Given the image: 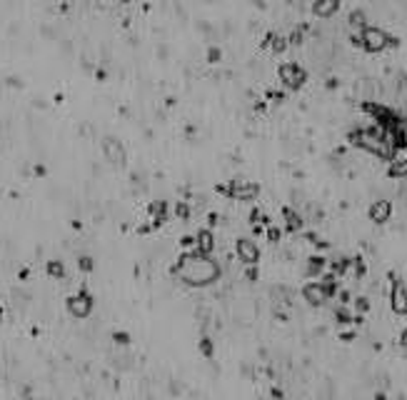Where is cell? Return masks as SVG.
<instances>
[{
    "label": "cell",
    "instance_id": "obj_1",
    "mask_svg": "<svg viewBox=\"0 0 407 400\" xmlns=\"http://www.w3.org/2000/svg\"><path fill=\"white\" fill-rule=\"evenodd\" d=\"M173 275L180 278L185 285L205 288L220 278V265L210 260V255H200L198 250H190L178 258V263L173 265Z\"/></svg>",
    "mask_w": 407,
    "mask_h": 400
},
{
    "label": "cell",
    "instance_id": "obj_2",
    "mask_svg": "<svg viewBox=\"0 0 407 400\" xmlns=\"http://www.w3.org/2000/svg\"><path fill=\"white\" fill-rule=\"evenodd\" d=\"M360 35H362V48H365L367 53H380L387 45H397V40L392 35H387L385 30H380L375 25H365Z\"/></svg>",
    "mask_w": 407,
    "mask_h": 400
},
{
    "label": "cell",
    "instance_id": "obj_3",
    "mask_svg": "<svg viewBox=\"0 0 407 400\" xmlns=\"http://www.w3.org/2000/svg\"><path fill=\"white\" fill-rule=\"evenodd\" d=\"M223 193H227L232 200H255L260 193L258 183H247V180H230L227 188H220Z\"/></svg>",
    "mask_w": 407,
    "mask_h": 400
},
{
    "label": "cell",
    "instance_id": "obj_4",
    "mask_svg": "<svg viewBox=\"0 0 407 400\" xmlns=\"http://www.w3.org/2000/svg\"><path fill=\"white\" fill-rule=\"evenodd\" d=\"M68 313L73 315V318H88V315L93 313V295L88 290H80L78 295H70L68 298Z\"/></svg>",
    "mask_w": 407,
    "mask_h": 400
},
{
    "label": "cell",
    "instance_id": "obj_5",
    "mask_svg": "<svg viewBox=\"0 0 407 400\" xmlns=\"http://www.w3.org/2000/svg\"><path fill=\"white\" fill-rule=\"evenodd\" d=\"M280 80H283V85L285 88H300L303 83L307 80V73L297 65V63H285V65H280Z\"/></svg>",
    "mask_w": 407,
    "mask_h": 400
},
{
    "label": "cell",
    "instance_id": "obj_6",
    "mask_svg": "<svg viewBox=\"0 0 407 400\" xmlns=\"http://www.w3.org/2000/svg\"><path fill=\"white\" fill-rule=\"evenodd\" d=\"M390 278H392V290H390V305H392V313L397 315H407V288L402 280H397L392 273H390Z\"/></svg>",
    "mask_w": 407,
    "mask_h": 400
},
{
    "label": "cell",
    "instance_id": "obj_7",
    "mask_svg": "<svg viewBox=\"0 0 407 400\" xmlns=\"http://www.w3.org/2000/svg\"><path fill=\"white\" fill-rule=\"evenodd\" d=\"M235 253H238V258L245 265H258L260 263V248L255 245L250 238H238V243H235Z\"/></svg>",
    "mask_w": 407,
    "mask_h": 400
},
{
    "label": "cell",
    "instance_id": "obj_8",
    "mask_svg": "<svg viewBox=\"0 0 407 400\" xmlns=\"http://www.w3.org/2000/svg\"><path fill=\"white\" fill-rule=\"evenodd\" d=\"M370 220L372 223H377V225H382V223H387L390 218H392V203L390 200H375L372 205H370Z\"/></svg>",
    "mask_w": 407,
    "mask_h": 400
},
{
    "label": "cell",
    "instance_id": "obj_9",
    "mask_svg": "<svg viewBox=\"0 0 407 400\" xmlns=\"http://www.w3.org/2000/svg\"><path fill=\"white\" fill-rule=\"evenodd\" d=\"M303 298H305L312 308H320V305L327 300V293H325V288L320 285V280H317V283H307V285L303 288Z\"/></svg>",
    "mask_w": 407,
    "mask_h": 400
},
{
    "label": "cell",
    "instance_id": "obj_10",
    "mask_svg": "<svg viewBox=\"0 0 407 400\" xmlns=\"http://www.w3.org/2000/svg\"><path fill=\"white\" fill-rule=\"evenodd\" d=\"M102 148H105V155H108V160H113V163H118V165L125 160V148H122V143H120V140L108 138Z\"/></svg>",
    "mask_w": 407,
    "mask_h": 400
},
{
    "label": "cell",
    "instance_id": "obj_11",
    "mask_svg": "<svg viewBox=\"0 0 407 400\" xmlns=\"http://www.w3.org/2000/svg\"><path fill=\"white\" fill-rule=\"evenodd\" d=\"M195 238H198V253H200V255H210L212 248H215V235H212V230L203 228Z\"/></svg>",
    "mask_w": 407,
    "mask_h": 400
},
{
    "label": "cell",
    "instance_id": "obj_12",
    "mask_svg": "<svg viewBox=\"0 0 407 400\" xmlns=\"http://www.w3.org/2000/svg\"><path fill=\"white\" fill-rule=\"evenodd\" d=\"M337 8H340V0H315L312 3V13L317 18H330L337 13Z\"/></svg>",
    "mask_w": 407,
    "mask_h": 400
},
{
    "label": "cell",
    "instance_id": "obj_13",
    "mask_svg": "<svg viewBox=\"0 0 407 400\" xmlns=\"http://www.w3.org/2000/svg\"><path fill=\"white\" fill-rule=\"evenodd\" d=\"M283 215H285V230L287 233H300V230H303V218H300V213H295L292 208H283Z\"/></svg>",
    "mask_w": 407,
    "mask_h": 400
},
{
    "label": "cell",
    "instance_id": "obj_14",
    "mask_svg": "<svg viewBox=\"0 0 407 400\" xmlns=\"http://www.w3.org/2000/svg\"><path fill=\"white\" fill-rule=\"evenodd\" d=\"M325 265H327V258H325V255H312V258H307V265H305L307 278H317V275H323Z\"/></svg>",
    "mask_w": 407,
    "mask_h": 400
},
{
    "label": "cell",
    "instance_id": "obj_15",
    "mask_svg": "<svg viewBox=\"0 0 407 400\" xmlns=\"http://www.w3.org/2000/svg\"><path fill=\"white\" fill-rule=\"evenodd\" d=\"M287 45H290L287 38H283V35H277V33H267L265 35V48H270L272 53H283Z\"/></svg>",
    "mask_w": 407,
    "mask_h": 400
},
{
    "label": "cell",
    "instance_id": "obj_16",
    "mask_svg": "<svg viewBox=\"0 0 407 400\" xmlns=\"http://www.w3.org/2000/svg\"><path fill=\"white\" fill-rule=\"evenodd\" d=\"M387 175H390V178H407V158H402V160H392Z\"/></svg>",
    "mask_w": 407,
    "mask_h": 400
},
{
    "label": "cell",
    "instance_id": "obj_17",
    "mask_svg": "<svg viewBox=\"0 0 407 400\" xmlns=\"http://www.w3.org/2000/svg\"><path fill=\"white\" fill-rule=\"evenodd\" d=\"M320 285L325 288L327 298H335V293H337V275H335V273H327V275H323V280H320Z\"/></svg>",
    "mask_w": 407,
    "mask_h": 400
},
{
    "label": "cell",
    "instance_id": "obj_18",
    "mask_svg": "<svg viewBox=\"0 0 407 400\" xmlns=\"http://www.w3.org/2000/svg\"><path fill=\"white\" fill-rule=\"evenodd\" d=\"M350 265H352V260L350 258H337V260H332V273H335V275L337 278H342V275H345V273L350 270Z\"/></svg>",
    "mask_w": 407,
    "mask_h": 400
},
{
    "label": "cell",
    "instance_id": "obj_19",
    "mask_svg": "<svg viewBox=\"0 0 407 400\" xmlns=\"http://www.w3.org/2000/svg\"><path fill=\"white\" fill-rule=\"evenodd\" d=\"M45 270H48V275H53L55 280H62V278H65V268H62L60 260H50V263L45 265Z\"/></svg>",
    "mask_w": 407,
    "mask_h": 400
},
{
    "label": "cell",
    "instance_id": "obj_20",
    "mask_svg": "<svg viewBox=\"0 0 407 400\" xmlns=\"http://www.w3.org/2000/svg\"><path fill=\"white\" fill-rule=\"evenodd\" d=\"M335 320H337L340 325H350L355 318H352V315H350L345 308H337V310H335Z\"/></svg>",
    "mask_w": 407,
    "mask_h": 400
},
{
    "label": "cell",
    "instance_id": "obj_21",
    "mask_svg": "<svg viewBox=\"0 0 407 400\" xmlns=\"http://www.w3.org/2000/svg\"><path fill=\"white\" fill-rule=\"evenodd\" d=\"M352 265H355V278H357V280H360V278H365V273H367L365 260H362V258L357 255V258H352Z\"/></svg>",
    "mask_w": 407,
    "mask_h": 400
},
{
    "label": "cell",
    "instance_id": "obj_22",
    "mask_svg": "<svg viewBox=\"0 0 407 400\" xmlns=\"http://www.w3.org/2000/svg\"><path fill=\"white\" fill-rule=\"evenodd\" d=\"M180 245H183V250H185V253L198 250V238H195V235H183V238H180Z\"/></svg>",
    "mask_w": 407,
    "mask_h": 400
},
{
    "label": "cell",
    "instance_id": "obj_23",
    "mask_svg": "<svg viewBox=\"0 0 407 400\" xmlns=\"http://www.w3.org/2000/svg\"><path fill=\"white\" fill-rule=\"evenodd\" d=\"M350 25L352 28H365V13H362V10L350 13Z\"/></svg>",
    "mask_w": 407,
    "mask_h": 400
},
{
    "label": "cell",
    "instance_id": "obj_24",
    "mask_svg": "<svg viewBox=\"0 0 407 400\" xmlns=\"http://www.w3.org/2000/svg\"><path fill=\"white\" fill-rule=\"evenodd\" d=\"M200 350H203L205 358H212V353H215V345H212L210 338H203V340H200Z\"/></svg>",
    "mask_w": 407,
    "mask_h": 400
},
{
    "label": "cell",
    "instance_id": "obj_25",
    "mask_svg": "<svg viewBox=\"0 0 407 400\" xmlns=\"http://www.w3.org/2000/svg\"><path fill=\"white\" fill-rule=\"evenodd\" d=\"M265 235H267V240H270V243H280V238H283V230H280V228H275V225H270Z\"/></svg>",
    "mask_w": 407,
    "mask_h": 400
},
{
    "label": "cell",
    "instance_id": "obj_26",
    "mask_svg": "<svg viewBox=\"0 0 407 400\" xmlns=\"http://www.w3.org/2000/svg\"><path fill=\"white\" fill-rule=\"evenodd\" d=\"M175 215H178L180 220H187V218H190V208H187V203H178V205H175Z\"/></svg>",
    "mask_w": 407,
    "mask_h": 400
},
{
    "label": "cell",
    "instance_id": "obj_27",
    "mask_svg": "<svg viewBox=\"0 0 407 400\" xmlns=\"http://www.w3.org/2000/svg\"><path fill=\"white\" fill-rule=\"evenodd\" d=\"M355 310L362 315V313H367L370 310V300L367 298H355Z\"/></svg>",
    "mask_w": 407,
    "mask_h": 400
},
{
    "label": "cell",
    "instance_id": "obj_28",
    "mask_svg": "<svg viewBox=\"0 0 407 400\" xmlns=\"http://www.w3.org/2000/svg\"><path fill=\"white\" fill-rule=\"evenodd\" d=\"M78 265H80V270H82V273H90V270H93V258L82 255V258L78 260Z\"/></svg>",
    "mask_w": 407,
    "mask_h": 400
},
{
    "label": "cell",
    "instance_id": "obj_29",
    "mask_svg": "<svg viewBox=\"0 0 407 400\" xmlns=\"http://www.w3.org/2000/svg\"><path fill=\"white\" fill-rule=\"evenodd\" d=\"M113 338H115L118 345H127V343H130V335H127V333H115Z\"/></svg>",
    "mask_w": 407,
    "mask_h": 400
},
{
    "label": "cell",
    "instance_id": "obj_30",
    "mask_svg": "<svg viewBox=\"0 0 407 400\" xmlns=\"http://www.w3.org/2000/svg\"><path fill=\"white\" fill-rule=\"evenodd\" d=\"M207 58H210V63H218V60H220V50H218V48H210V50H207Z\"/></svg>",
    "mask_w": 407,
    "mask_h": 400
},
{
    "label": "cell",
    "instance_id": "obj_31",
    "mask_svg": "<svg viewBox=\"0 0 407 400\" xmlns=\"http://www.w3.org/2000/svg\"><path fill=\"white\" fill-rule=\"evenodd\" d=\"M245 278H247V280H258V268L250 265V268H247V273H245Z\"/></svg>",
    "mask_w": 407,
    "mask_h": 400
},
{
    "label": "cell",
    "instance_id": "obj_32",
    "mask_svg": "<svg viewBox=\"0 0 407 400\" xmlns=\"http://www.w3.org/2000/svg\"><path fill=\"white\" fill-rule=\"evenodd\" d=\"M340 303H342V305H347V303H350V293H347V290H342V293H340Z\"/></svg>",
    "mask_w": 407,
    "mask_h": 400
},
{
    "label": "cell",
    "instance_id": "obj_33",
    "mask_svg": "<svg viewBox=\"0 0 407 400\" xmlns=\"http://www.w3.org/2000/svg\"><path fill=\"white\" fill-rule=\"evenodd\" d=\"M340 340H345V343L355 340V333H342V335H340Z\"/></svg>",
    "mask_w": 407,
    "mask_h": 400
},
{
    "label": "cell",
    "instance_id": "obj_34",
    "mask_svg": "<svg viewBox=\"0 0 407 400\" xmlns=\"http://www.w3.org/2000/svg\"><path fill=\"white\" fill-rule=\"evenodd\" d=\"M400 345H405V348H407V328L400 333Z\"/></svg>",
    "mask_w": 407,
    "mask_h": 400
},
{
    "label": "cell",
    "instance_id": "obj_35",
    "mask_svg": "<svg viewBox=\"0 0 407 400\" xmlns=\"http://www.w3.org/2000/svg\"><path fill=\"white\" fill-rule=\"evenodd\" d=\"M207 223H210V225H215V223H218V215H215V213H210V215H207Z\"/></svg>",
    "mask_w": 407,
    "mask_h": 400
},
{
    "label": "cell",
    "instance_id": "obj_36",
    "mask_svg": "<svg viewBox=\"0 0 407 400\" xmlns=\"http://www.w3.org/2000/svg\"><path fill=\"white\" fill-rule=\"evenodd\" d=\"M375 400H385V393H377V395H375Z\"/></svg>",
    "mask_w": 407,
    "mask_h": 400
},
{
    "label": "cell",
    "instance_id": "obj_37",
    "mask_svg": "<svg viewBox=\"0 0 407 400\" xmlns=\"http://www.w3.org/2000/svg\"><path fill=\"white\" fill-rule=\"evenodd\" d=\"M125 3H127V0H125Z\"/></svg>",
    "mask_w": 407,
    "mask_h": 400
}]
</instances>
